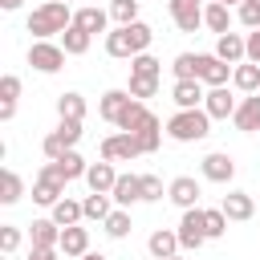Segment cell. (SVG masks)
Listing matches in <instances>:
<instances>
[{
	"label": "cell",
	"mask_w": 260,
	"mask_h": 260,
	"mask_svg": "<svg viewBox=\"0 0 260 260\" xmlns=\"http://www.w3.org/2000/svg\"><path fill=\"white\" fill-rule=\"evenodd\" d=\"M49 167H53V171H57V175H61L65 183H73V179H85V171H89V162H85V158H81L77 150L61 154V158H57V162H49Z\"/></svg>",
	"instance_id": "obj_24"
},
{
	"label": "cell",
	"mask_w": 260,
	"mask_h": 260,
	"mask_svg": "<svg viewBox=\"0 0 260 260\" xmlns=\"http://www.w3.org/2000/svg\"><path fill=\"white\" fill-rule=\"evenodd\" d=\"M203 81H175V89H171V102L179 106V110H199L203 106Z\"/></svg>",
	"instance_id": "obj_20"
},
{
	"label": "cell",
	"mask_w": 260,
	"mask_h": 260,
	"mask_svg": "<svg viewBox=\"0 0 260 260\" xmlns=\"http://www.w3.org/2000/svg\"><path fill=\"white\" fill-rule=\"evenodd\" d=\"M65 49L61 45H53V41H32L28 45V65L37 69V73H57L61 65H65Z\"/></svg>",
	"instance_id": "obj_7"
},
{
	"label": "cell",
	"mask_w": 260,
	"mask_h": 260,
	"mask_svg": "<svg viewBox=\"0 0 260 260\" xmlns=\"http://www.w3.org/2000/svg\"><path fill=\"white\" fill-rule=\"evenodd\" d=\"M150 41H154L150 24H142V20H134V24H118L114 32H106V53L118 57V61H134L138 53L150 49Z\"/></svg>",
	"instance_id": "obj_1"
},
{
	"label": "cell",
	"mask_w": 260,
	"mask_h": 260,
	"mask_svg": "<svg viewBox=\"0 0 260 260\" xmlns=\"http://www.w3.org/2000/svg\"><path fill=\"white\" fill-rule=\"evenodd\" d=\"M158 93V77H130V98H154Z\"/></svg>",
	"instance_id": "obj_39"
},
{
	"label": "cell",
	"mask_w": 260,
	"mask_h": 260,
	"mask_svg": "<svg viewBox=\"0 0 260 260\" xmlns=\"http://www.w3.org/2000/svg\"><path fill=\"white\" fill-rule=\"evenodd\" d=\"M146 248H150V256H154V260L179 256V232H171V228H158V232H150Z\"/></svg>",
	"instance_id": "obj_22"
},
{
	"label": "cell",
	"mask_w": 260,
	"mask_h": 260,
	"mask_svg": "<svg viewBox=\"0 0 260 260\" xmlns=\"http://www.w3.org/2000/svg\"><path fill=\"white\" fill-rule=\"evenodd\" d=\"M244 41H248V61H256V65H260V28H252Z\"/></svg>",
	"instance_id": "obj_44"
},
{
	"label": "cell",
	"mask_w": 260,
	"mask_h": 260,
	"mask_svg": "<svg viewBox=\"0 0 260 260\" xmlns=\"http://www.w3.org/2000/svg\"><path fill=\"white\" fill-rule=\"evenodd\" d=\"M211 4H228V8H232V4H236V8H240V4H244V0H211Z\"/></svg>",
	"instance_id": "obj_48"
},
{
	"label": "cell",
	"mask_w": 260,
	"mask_h": 260,
	"mask_svg": "<svg viewBox=\"0 0 260 260\" xmlns=\"http://www.w3.org/2000/svg\"><path fill=\"white\" fill-rule=\"evenodd\" d=\"M106 20H110V12L93 8V4H89V8H77V12H73V24H77V28H85L89 37H93V32H106Z\"/></svg>",
	"instance_id": "obj_28"
},
{
	"label": "cell",
	"mask_w": 260,
	"mask_h": 260,
	"mask_svg": "<svg viewBox=\"0 0 260 260\" xmlns=\"http://www.w3.org/2000/svg\"><path fill=\"white\" fill-rule=\"evenodd\" d=\"M228 223H232V219H228L219 207H207V240H219V236L228 232Z\"/></svg>",
	"instance_id": "obj_40"
},
{
	"label": "cell",
	"mask_w": 260,
	"mask_h": 260,
	"mask_svg": "<svg viewBox=\"0 0 260 260\" xmlns=\"http://www.w3.org/2000/svg\"><path fill=\"white\" fill-rule=\"evenodd\" d=\"M110 16H114L118 24H134V20H138V0H114V4H110Z\"/></svg>",
	"instance_id": "obj_37"
},
{
	"label": "cell",
	"mask_w": 260,
	"mask_h": 260,
	"mask_svg": "<svg viewBox=\"0 0 260 260\" xmlns=\"http://www.w3.org/2000/svg\"><path fill=\"white\" fill-rule=\"evenodd\" d=\"M203 240H207V207H187L179 219V248L195 252L203 248Z\"/></svg>",
	"instance_id": "obj_4"
},
{
	"label": "cell",
	"mask_w": 260,
	"mask_h": 260,
	"mask_svg": "<svg viewBox=\"0 0 260 260\" xmlns=\"http://www.w3.org/2000/svg\"><path fill=\"white\" fill-rule=\"evenodd\" d=\"M199 81H203L207 89H219V85L232 81V65L219 61L215 53H199Z\"/></svg>",
	"instance_id": "obj_9"
},
{
	"label": "cell",
	"mask_w": 260,
	"mask_h": 260,
	"mask_svg": "<svg viewBox=\"0 0 260 260\" xmlns=\"http://www.w3.org/2000/svg\"><path fill=\"white\" fill-rule=\"evenodd\" d=\"M138 154H142V146H138V138L126 134V130L102 138V158H106V162H130V158H138Z\"/></svg>",
	"instance_id": "obj_8"
},
{
	"label": "cell",
	"mask_w": 260,
	"mask_h": 260,
	"mask_svg": "<svg viewBox=\"0 0 260 260\" xmlns=\"http://www.w3.org/2000/svg\"><path fill=\"white\" fill-rule=\"evenodd\" d=\"M134 98H130V89H106L102 93V102H98V114L110 122V126H118V118L126 114V106H130Z\"/></svg>",
	"instance_id": "obj_14"
},
{
	"label": "cell",
	"mask_w": 260,
	"mask_h": 260,
	"mask_svg": "<svg viewBox=\"0 0 260 260\" xmlns=\"http://www.w3.org/2000/svg\"><path fill=\"white\" fill-rule=\"evenodd\" d=\"M142 199H150V203L162 199V179L158 175H142Z\"/></svg>",
	"instance_id": "obj_43"
},
{
	"label": "cell",
	"mask_w": 260,
	"mask_h": 260,
	"mask_svg": "<svg viewBox=\"0 0 260 260\" xmlns=\"http://www.w3.org/2000/svg\"><path fill=\"white\" fill-rule=\"evenodd\" d=\"M171 69H175V81H199V53H179Z\"/></svg>",
	"instance_id": "obj_33"
},
{
	"label": "cell",
	"mask_w": 260,
	"mask_h": 260,
	"mask_svg": "<svg viewBox=\"0 0 260 260\" xmlns=\"http://www.w3.org/2000/svg\"><path fill=\"white\" fill-rule=\"evenodd\" d=\"M89 41H93V37H89L85 28H77V24H69V28L61 32V49H65L69 57H81V53L89 49Z\"/></svg>",
	"instance_id": "obj_31"
},
{
	"label": "cell",
	"mask_w": 260,
	"mask_h": 260,
	"mask_svg": "<svg viewBox=\"0 0 260 260\" xmlns=\"http://www.w3.org/2000/svg\"><path fill=\"white\" fill-rule=\"evenodd\" d=\"M130 228H134V223H130V211H126V207L110 211V219H106V236H110V240H126Z\"/></svg>",
	"instance_id": "obj_35"
},
{
	"label": "cell",
	"mask_w": 260,
	"mask_h": 260,
	"mask_svg": "<svg viewBox=\"0 0 260 260\" xmlns=\"http://www.w3.org/2000/svg\"><path fill=\"white\" fill-rule=\"evenodd\" d=\"M24 195V183L16 171H0V203H16Z\"/></svg>",
	"instance_id": "obj_34"
},
{
	"label": "cell",
	"mask_w": 260,
	"mask_h": 260,
	"mask_svg": "<svg viewBox=\"0 0 260 260\" xmlns=\"http://www.w3.org/2000/svg\"><path fill=\"white\" fill-rule=\"evenodd\" d=\"M215 57L228 61V65H240V61H248V41H244L240 32H223V37L215 41Z\"/></svg>",
	"instance_id": "obj_17"
},
{
	"label": "cell",
	"mask_w": 260,
	"mask_h": 260,
	"mask_svg": "<svg viewBox=\"0 0 260 260\" xmlns=\"http://www.w3.org/2000/svg\"><path fill=\"white\" fill-rule=\"evenodd\" d=\"M28 260H61V248H32Z\"/></svg>",
	"instance_id": "obj_45"
},
{
	"label": "cell",
	"mask_w": 260,
	"mask_h": 260,
	"mask_svg": "<svg viewBox=\"0 0 260 260\" xmlns=\"http://www.w3.org/2000/svg\"><path fill=\"white\" fill-rule=\"evenodd\" d=\"M16 98H20V77L4 73L0 77V106H16Z\"/></svg>",
	"instance_id": "obj_38"
},
{
	"label": "cell",
	"mask_w": 260,
	"mask_h": 260,
	"mask_svg": "<svg viewBox=\"0 0 260 260\" xmlns=\"http://www.w3.org/2000/svg\"><path fill=\"white\" fill-rule=\"evenodd\" d=\"M61 4H69V0H61Z\"/></svg>",
	"instance_id": "obj_51"
},
{
	"label": "cell",
	"mask_w": 260,
	"mask_h": 260,
	"mask_svg": "<svg viewBox=\"0 0 260 260\" xmlns=\"http://www.w3.org/2000/svg\"><path fill=\"white\" fill-rule=\"evenodd\" d=\"M232 175H236V158H232L228 150H211V154L203 158V179H211V183H232Z\"/></svg>",
	"instance_id": "obj_11"
},
{
	"label": "cell",
	"mask_w": 260,
	"mask_h": 260,
	"mask_svg": "<svg viewBox=\"0 0 260 260\" xmlns=\"http://www.w3.org/2000/svg\"><path fill=\"white\" fill-rule=\"evenodd\" d=\"M110 199H114L118 207H130V203H138V199H142V175H118V183H114Z\"/></svg>",
	"instance_id": "obj_21"
},
{
	"label": "cell",
	"mask_w": 260,
	"mask_h": 260,
	"mask_svg": "<svg viewBox=\"0 0 260 260\" xmlns=\"http://www.w3.org/2000/svg\"><path fill=\"white\" fill-rule=\"evenodd\" d=\"M28 240H32V248H57V244H61V228H57L53 219H32Z\"/></svg>",
	"instance_id": "obj_25"
},
{
	"label": "cell",
	"mask_w": 260,
	"mask_h": 260,
	"mask_svg": "<svg viewBox=\"0 0 260 260\" xmlns=\"http://www.w3.org/2000/svg\"><path fill=\"white\" fill-rule=\"evenodd\" d=\"M219 211H223L228 219L244 223V219H252V215H256V203H252V195H248V191H228V195H223V203H219Z\"/></svg>",
	"instance_id": "obj_15"
},
{
	"label": "cell",
	"mask_w": 260,
	"mask_h": 260,
	"mask_svg": "<svg viewBox=\"0 0 260 260\" xmlns=\"http://www.w3.org/2000/svg\"><path fill=\"white\" fill-rule=\"evenodd\" d=\"M191 4H203V0H191Z\"/></svg>",
	"instance_id": "obj_50"
},
{
	"label": "cell",
	"mask_w": 260,
	"mask_h": 260,
	"mask_svg": "<svg viewBox=\"0 0 260 260\" xmlns=\"http://www.w3.org/2000/svg\"><path fill=\"white\" fill-rule=\"evenodd\" d=\"M232 122H236V130H244V134H256V130H260V93H248V98L236 106Z\"/></svg>",
	"instance_id": "obj_16"
},
{
	"label": "cell",
	"mask_w": 260,
	"mask_h": 260,
	"mask_svg": "<svg viewBox=\"0 0 260 260\" xmlns=\"http://www.w3.org/2000/svg\"><path fill=\"white\" fill-rule=\"evenodd\" d=\"M77 138H81V122H61L53 134H45L41 150H45V158H49V162H57L61 154H69V150L77 146Z\"/></svg>",
	"instance_id": "obj_6"
},
{
	"label": "cell",
	"mask_w": 260,
	"mask_h": 260,
	"mask_svg": "<svg viewBox=\"0 0 260 260\" xmlns=\"http://www.w3.org/2000/svg\"><path fill=\"white\" fill-rule=\"evenodd\" d=\"M85 183H89V191H98V195H110L114 191V183H118V171H114V162H89V171H85Z\"/></svg>",
	"instance_id": "obj_19"
},
{
	"label": "cell",
	"mask_w": 260,
	"mask_h": 260,
	"mask_svg": "<svg viewBox=\"0 0 260 260\" xmlns=\"http://www.w3.org/2000/svg\"><path fill=\"white\" fill-rule=\"evenodd\" d=\"M236 16H240L244 28H260V0H244V4L236 8Z\"/></svg>",
	"instance_id": "obj_41"
},
{
	"label": "cell",
	"mask_w": 260,
	"mask_h": 260,
	"mask_svg": "<svg viewBox=\"0 0 260 260\" xmlns=\"http://www.w3.org/2000/svg\"><path fill=\"white\" fill-rule=\"evenodd\" d=\"M236 98L228 93V85H219V89H207V98H203V110H207V118L215 122V118H232L236 114Z\"/></svg>",
	"instance_id": "obj_18"
},
{
	"label": "cell",
	"mask_w": 260,
	"mask_h": 260,
	"mask_svg": "<svg viewBox=\"0 0 260 260\" xmlns=\"http://www.w3.org/2000/svg\"><path fill=\"white\" fill-rule=\"evenodd\" d=\"M203 28H211L215 37H223V32H232V8L228 4H203Z\"/></svg>",
	"instance_id": "obj_23"
},
{
	"label": "cell",
	"mask_w": 260,
	"mask_h": 260,
	"mask_svg": "<svg viewBox=\"0 0 260 260\" xmlns=\"http://www.w3.org/2000/svg\"><path fill=\"white\" fill-rule=\"evenodd\" d=\"M232 85L244 89V93H260V65L256 61H240L232 69Z\"/></svg>",
	"instance_id": "obj_26"
},
{
	"label": "cell",
	"mask_w": 260,
	"mask_h": 260,
	"mask_svg": "<svg viewBox=\"0 0 260 260\" xmlns=\"http://www.w3.org/2000/svg\"><path fill=\"white\" fill-rule=\"evenodd\" d=\"M61 199H65V179L45 162L41 175L32 179V203H41V207H57Z\"/></svg>",
	"instance_id": "obj_5"
},
{
	"label": "cell",
	"mask_w": 260,
	"mask_h": 260,
	"mask_svg": "<svg viewBox=\"0 0 260 260\" xmlns=\"http://www.w3.org/2000/svg\"><path fill=\"white\" fill-rule=\"evenodd\" d=\"M81 260H110V256H102V252H85Z\"/></svg>",
	"instance_id": "obj_47"
},
{
	"label": "cell",
	"mask_w": 260,
	"mask_h": 260,
	"mask_svg": "<svg viewBox=\"0 0 260 260\" xmlns=\"http://www.w3.org/2000/svg\"><path fill=\"white\" fill-rule=\"evenodd\" d=\"M20 4H24V0H0V8H4V12H16Z\"/></svg>",
	"instance_id": "obj_46"
},
{
	"label": "cell",
	"mask_w": 260,
	"mask_h": 260,
	"mask_svg": "<svg viewBox=\"0 0 260 260\" xmlns=\"http://www.w3.org/2000/svg\"><path fill=\"white\" fill-rule=\"evenodd\" d=\"M61 256H69V260H81L85 252H89V228H81V223H73V228H61Z\"/></svg>",
	"instance_id": "obj_13"
},
{
	"label": "cell",
	"mask_w": 260,
	"mask_h": 260,
	"mask_svg": "<svg viewBox=\"0 0 260 260\" xmlns=\"http://www.w3.org/2000/svg\"><path fill=\"white\" fill-rule=\"evenodd\" d=\"M20 248V228H12V223H0V252L4 256H12Z\"/></svg>",
	"instance_id": "obj_42"
},
{
	"label": "cell",
	"mask_w": 260,
	"mask_h": 260,
	"mask_svg": "<svg viewBox=\"0 0 260 260\" xmlns=\"http://www.w3.org/2000/svg\"><path fill=\"white\" fill-rule=\"evenodd\" d=\"M134 138H138L142 154H154V150H158V142H162V126H158V118L150 114V118L142 122V130H134Z\"/></svg>",
	"instance_id": "obj_30"
},
{
	"label": "cell",
	"mask_w": 260,
	"mask_h": 260,
	"mask_svg": "<svg viewBox=\"0 0 260 260\" xmlns=\"http://www.w3.org/2000/svg\"><path fill=\"white\" fill-rule=\"evenodd\" d=\"M81 211H85V219H98V223H106L110 219V195H98V191H89L85 199H81Z\"/></svg>",
	"instance_id": "obj_32"
},
{
	"label": "cell",
	"mask_w": 260,
	"mask_h": 260,
	"mask_svg": "<svg viewBox=\"0 0 260 260\" xmlns=\"http://www.w3.org/2000/svg\"><path fill=\"white\" fill-rule=\"evenodd\" d=\"M167 260H183V256H167Z\"/></svg>",
	"instance_id": "obj_49"
},
{
	"label": "cell",
	"mask_w": 260,
	"mask_h": 260,
	"mask_svg": "<svg viewBox=\"0 0 260 260\" xmlns=\"http://www.w3.org/2000/svg\"><path fill=\"white\" fill-rule=\"evenodd\" d=\"M57 118H61V122H85V98L73 93V89L61 93V98H57Z\"/></svg>",
	"instance_id": "obj_27"
},
{
	"label": "cell",
	"mask_w": 260,
	"mask_h": 260,
	"mask_svg": "<svg viewBox=\"0 0 260 260\" xmlns=\"http://www.w3.org/2000/svg\"><path fill=\"white\" fill-rule=\"evenodd\" d=\"M69 24H73V12H69V4H61V0H45L41 8L28 12V32H32L37 41L61 37Z\"/></svg>",
	"instance_id": "obj_2"
},
{
	"label": "cell",
	"mask_w": 260,
	"mask_h": 260,
	"mask_svg": "<svg viewBox=\"0 0 260 260\" xmlns=\"http://www.w3.org/2000/svg\"><path fill=\"white\" fill-rule=\"evenodd\" d=\"M167 8H171V20H175V28H179V32H195V28L203 24V4H191V0H171Z\"/></svg>",
	"instance_id": "obj_10"
},
{
	"label": "cell",
	"mask_w": 260,
	"mask_h": 260,
	"mask_svg": "<svg viewBox=\"0 0 260 260\" xmlns=\"http://www.w3.org/2000/svg\"><path fill=\"white\" fill-rule=\"evenodd\" d=\"M199 195H203V191H199V183H195L191 175H179V179H171V187H167V199L179 203L183 211H187V207H199Z\"/></svg>",
	"instance_id": "obj_12"
},
{
	"label": "cell",
	"mask_w": 260,
	"mask_h": 260,
	"mask_svg": "<svg viewBox=\"0 0 260 260\" xmlns=\"http://www.w3.org/2000/svg\"><path fill=\"white\" fill-rule=\"evenodd\" d=\"M130 77H162V65L150 57V53H138L130 61Z\"/></svg>",
	"instance_id": "obj_36"
},
{
	"label": "cell",
	"mask_w": 260,
	"mask_h": 260,
	"mask_svg": "<svg viewBox=\"0 0 260 260\" xmlns=\"http://www.w3.org/2000/svg\"><path fill=\"white\" fill-rule=\"evenodd\" d=\"M49 219H53L57 228H73V223H81V219H85V211H81V203H77V199H69V195H65V199L53 207V215H49Z\"/></svg>",
	"instance_id": "obj_29"
},
{
	"label": "cell",
	"mask_w": 260,
	"mask_h": 260,
	"mask_svg": "<svg viewBox=\"0 0 260 260\" xmlns=\"http://www.w3.org/2000/svg\"><path fill=\"white\" fill-rule=\"evenodd\" d=\"M167 134H171L175 142H199V138L211 134V118H207L203 106H199V110H175V114L167 118Z\"/></svg>",
	"instance_id": "obj_3"
}]
</instances>
